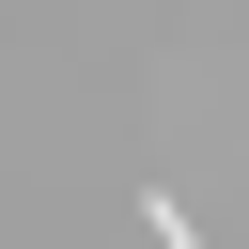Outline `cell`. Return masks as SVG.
<instances>
[{"label": "cell", "mask_w": 249, "mask_h": 249, "mask_svg": "<svg viewBox=\"0 0 249 249\" xmlns=\"http://www.w3.org/2000/svg\"><path fill=\"white\" fill-rule=\"evenodd\" d=\"M140 233H156V249H202V218H187L171 187H140Z\"/></svg>", "instance_id": "cell-1"}]
</instances>
